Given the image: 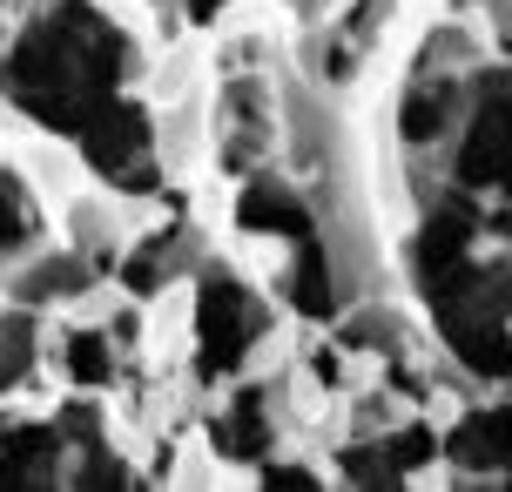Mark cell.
Listing matches in <instances>:
<instances>
[{"mask_svg":"<svg viewBox=\"0 0 512 492\" xmlns=\"http://www.w3.org/2000/svg\"><path fill=\"white\" fill-rule=\"evenodd\" d=\"M81 486H128V472H122V466H108V459H95V466L81 472Z\"/></svg>","mask_w":512,"mask_h":492,"instance_id":"obj_14","label":"cell"},{"mask_svg":"<svg viewBox=\"0 0 512 492\" xmlns=\"http://www.w3.org/2000/svg\"><path fill=\"white\" fill-rule=\"evenodd\" d=\"M68 378H75V385H108V378H115V358H108V344L95 331L68 337Z\"/></svg>","mask_w":512,"mask_h":492,"instance_id":"obj_10","label":"cell"},{"mask_svg":"<svg viewBox=\"0 0 512 492\" xmlns=\"http://www.w3.org/2000/svg\"><path fill=\"white\" fill-rule=\"evenodd\" d=\"M445 452L459 459V466H512V405H499V412H472L445 439Z\"/></svg>","mask_w":512,"mask_h":492,"instance_id":"obj_6","label":"cell"},{"mask_svg":"<svg viewBox=\"0 0 512 492\" xmlns=\"http://www.w3.org/2000/svg\"><path fill=\"white\" fill-rule=\"evenodd\" d=\"M81 142H88V156L102 162V169H122V162L142 156V142H149V122H142V108H128V102H115V95H108V102L88 115Z\"/></svg>","mask_w":512,"mask_h":492,"instance_id":"obj_3","label":"cell"},{"mask_svg":"<svg viewBox=\"0 0 512 492\" xmlns=\"http://www.w3.org/2000/svg\"><path fill=\"white\" fill-rule=\"evenodd\" d=\"M128 284L149 290V284H155V257H135V263H128Z\"/></svg>","mask_w":512,"mask_h":492,"instance_id":"obj_17","label":"cell"},{"mask_svg":"<svg viewBox=\"0 0 512 492\" xmlns=\"http://www.w3.org/2000/svg\"><path fill=\"white\" fill-rule=\"evenodd\" d=\"M75 284H81V263H48L27 290H34V297H61V290H75Z\"/></svg>","mask_w":512,"mask_h":492,"instance_id":"obj_13","label":"cell"},{"mask_svg":"<svg viewBox=\"0 0 512 492\" xmlns=\"http://www.w3.org/2000/svg\"><path fill=\"white\" fill-rule=\"evenodd\" d=\"M27 358H34V331H27V317H7V324H0V385L21 378Z\"/></svg>","mask_w":512,"mask_h":492,"instance_id":"obj_12","label":"cell"},{"mask_svg":"<svg viewBox=\"0 0 512 492\" xmlns=\"http://www.w3.org/2000/svg\"><path fill=\"white\" fill-rule=\"evenodd\" d=\"M236 216H243L250 230H277V236H297V243L310 236V209L297 203L283 182H250L243 203H236Z\"/></svg>","mask_w":512,"mask_h":492,"instance_id":"obj_7","label":"cell"},{"mask_svg":"<svg viewBox=\"0 0 512 492\" xmlns=\"http://www.w3.org/2000/svg\"><path fill=\"white\" fill-rule=\"evenodd\" d=\"M0 486H54V432L0 425Z\"/></svg>","mask_w":512,"mask_h":492,"instance_id":"obj_5","label":"cell"},{"mask_svg":"<svg viewBox=\"0 0 512 492\" xmlns=\"http://www.w3.org/2000/svg\"><path fill=\"white\" fill-rule=\"evenodd\" d=\"M14 230H21V209L7 203V189H0V250H7V243H14Z\"/></svg>","mask_w":512,"mask_h":492,"instance_id":"obj_16","label":"cell"},{"mask_svg":"<svg viewBox=\"0 0 512 492\" xmlns=\"http://www.w3.org/2000/svg\"><path fill=\"white\" fill-rule=\"evenodd\" d=\"M216 7H223V0H189V14H196V21H209Z\"/></svg>","mask_w":512,"mask_h":492,"instance_id":"obj_18","label":"cell"},{"mask_svg":"<svg viewBox=\"0 0 512 492\" xmlns=\"http://www.w3.org/2000/svg\"><path fill=\"white\" fill-rule=\"evenodd\" d=\"M196 331H203V378H223V371H236L243 364V351H250V337L263 331V317H256L250 290L236 284V277H209L203 297H196Z\"/></svg>","mask_w":512,"mask_h":492,"instance_id":"obj_1","label":"cell"},{"mask_svg":"<svg viewBox=\"0 0 512 492\" xmlns=\"http://www.w3.org/2000/svg\"><path fill=\"white\" fill-rule=\"evenodd\" d=\"M263 479H270V486H297V492H304V486H317V472H304V466H270Z\"/></svg>","mask_w":512,"mask_h":492,"instance_id":"obj_15","label":"cell"},{"mask_svg":"<svg viewBox=\"0 0 512 492\" xmlns=\"http://www.w3.org/2000/svg\"><path fill=\"white\" fill-rule=\"evenodd\" d=\"M452 115V88H432V95H411L405 102V142H432Z\"/></svg>","mask_w":512,"mask_h":492,"instance_id":"obj_11","label":"cell"},{"mask_svg":"<svg viewBox=\"0 0 512 492\" xmlns=\"http://www.w3.org/2000/svg\"><path fill=\"white\" fill-rule=\"evenodd\" d=\"M216 445L230 452V459H263L270 452V418H263V391H243L230 405V418L216 425Z\"/></svg>","mask_w":512,"mask_h":492,"instance_id":"obj_8","label":"cell"},{"mask_svg":"<svg viewBox=\"0 0 512 492\" xmlns=\"http://www.w3.org/2000/svg\"><path fill=\"white\" fill-rule=\"evenodd\" d=\"M425 459H432V432H425V425H405L398 439L344 452V472H351V479H364V486H391V479H405V472L425 466Z\"/></svg>","mask_w":512,"mask_h":492,"instance_id":"obj_4","label":"cell"},{"mask_svg":"<svg viewBox=\"0 0 512 492\" xmlns=\"http://www.w3.org/2000/svg\"><path fill=\"white\" fill-rule=\"evenodd\" d=\"M459 182H472V189L506 182V189H512V88L499 95V102H486L479 129L465 135V149H459Z\"/></svg>","mask_w":512,"mask_h":492,"instance_id":"obj_2","label":"cell"},{"mask_svg":"<svg viewBox=\"0 0 512 492\" xmlns=\"http://www.w3.org/2000/svg\"><path fill=\"white\" fill-rule=\"evenodd\" d=\"M290 290H297V311L304 317H331V277H324V250L304 236V250H297V277H290Z\"/></svg>","mask_w":512,"mask_h":492,"instance_id":"obj_9","label":"cell"}]
</instances>
